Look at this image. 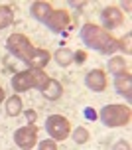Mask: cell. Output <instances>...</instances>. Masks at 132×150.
<instances>
[{
    "label": "cell",
    "instance_id": "obj_19",
    "mask_svg": "<svg viewBox=\"0 0 132 150\" xmlns=\"http://www.w3.org/2000/svg\"><path fill=\"white\" fill-rule=\"evenodd\" d=\"M73 140H75V144H85V142H89V130L85 127H77L73 130Z\"/></svg>",
    "mask_w": 132,
    "mask_h": 150
},
{
    "label": "cell",
    "instance_id": "obj_11",
    "mask_svg": "<svg viewBox=\"0 0 132 150\" xmlns=\"http://www.w3.org/2000/svg\"><path fill=\"white\" fill-rule=\"evenodd\" d=\"M52 59V53L47 52V50H42V47H36L34 53H32V57H30L28 65L32 69H44L47 63Z\"/></svg>",
    "mask_w": 132,
    "mask_h": 150
},
{
    "label": "cell",
    "instance_id": "obj_20",
    "mask_svg": "<svg viewBox=\"0 0 132 150\" xmlns=\"http://www.w3.org/2000/svg\"><path fill=\"white\" fill-rule=\"evenodd\" d=\"M37 150H57V142H55V140H52V138L42 140V142L37 144Z\"/></svg>",
    "mask_w": 132,
    "mask_h": 150
},
{
    "label": "cell",
    "instance_id": "obj_25",
    "mask_svg": "<svg viewBox=\"0 0 132 150\" xmlns=\"http://www.w3.org/2000/svg\"><path fill=\"white\" fill-rule=\"evenodd\" d=\"M71 6H85V2H69Z\"/></svg>",
    "mask_w": 132,
    "mask_h": 150
},
{
    "label": "cell",
    "instance_id": "obj_5",
    "mask_svg": "<svg viewBox=\"0 0 132 150\" xmlns=\"http://www.w3.org/2000/svg\"><path fill=\"white\" fill-rule=\"evenodd\" d=\"M45 130L52 136V140L57 142V140H65L67 136L71 134V125L63 115H52L45 120Z\"/></svg>",
    "mask_w": 132,
    "mask_h": 150
},
{
    "label": "cell",
    "instance_id": "obj_4",
    "mask_svg": "<svg viewBox=\"0 0 132 150\" xmlns=\"http://www.w3.org/2000/svg\"><path fill=\"white\" fill-rule=\"evenodd\" d=\"M6 47L12 55H16L18 59H22L24 63H28L32 53H34V50H36L32 45V42H30V38L24 36V34H12V36H8Z\"/></svg>",
    "mask_w": 132,
    "mask_h": 150
},
{
    "label": "cell",
    "instance_id": "obj_9",
    "mask_svg": "<svg viewBox=\"0 0 132 150\" xmlns=\"http://www.w3.org/2000/svg\"><path fill=\"white\" fill-rule=\"evenodd\" d=\"M101 20H103V24L107 28H116V26H120L124 22V14H122V10L118 6H107L101 12Z\"/></svg>",
    "mask_w": 132,
    "mask_h": 150
},
{
    "label": "cell",
    "instance_id": "obj_14",
    "mask_svg": "<svg viewBox=\"0 0 132 150\" xmlns=\"http://www.w3.org/2000/svg\"><path fill=\"white\" fill-rule=\"evenodd\" d=\"M53 59H55L57 65L67 67V65H71V63L75 61V52H73V50H69V47H59L57 52L53 53Z\"/></svg>",
    "mask_w": 132,
    "mask_h": 150
},
{
    "label": "cell",
    "instance_id": "obj_15",
    "mask_svg": "<svg viewBox=\"0 0 132 150\" xmlns=\"http://www.w3.org/2000/svg\"><path fill=\"white\" fill-rule=\"evenodd\" d=\"M109 73L112 75H124V73H130L128 71V65H126L124 57H120V55H112L109 59Z\"/></svg>",
    "mask_w": 132,
    "mask_h": 150
},
{
    "label": "cell",
    "instance_id": "obj_10",
    "mask_svg": "<svg viewBox=\"0 0 132 150\" xmlns=\"http://www.w3.org/2000/svg\"><path fill=\"white\" fill-rule=\"evenodd\" d=\"M42 95H44L47 101H57V99H61V95H63V87H61V83L55 81V79H47L45 81V85L42 87Z\"/></svg>",
    "mask_w": 132,
    "mask_h": 150
},
{
    "label": "cell",
    "instance_id": "obj_21",
    "mask_svg": "<svg viewBox=\"0 0 132 150\" xmlns=\"http://www.w3.org/2000/svg\"><path fill=\"white\" fill-rule=\"evenodd\" d=\"M112 150H132V146H130L128 140H118V142L112 146Z\"/></svg>",
    "mask_w": 132,
    "mask_h": 150
},
{
    "label": "cell",
    "instance_id": "obj_7",
    "mask_svg": "<svg viewBox=\"0 0 132 150\" xmlns=\"http://www.w3.org/2000/svg\"><path fill=\"white\" fill-rule=\"evenodd\" d=\"M45 26L55 34H61L71 26V16H69L67 10H53L49 14V18L45 20Z\"/></svg>",
    "mask_w": 132,
    "mask_h": 150
},
{
    "label": "cell",
    "instance_id": "obj_23",
    "mask_svg": "<svg viewBox=\"0 0 132 150\" xmlns=\"http://www.w3.org/2000/svg\"><path fill=\"white\" fill-rule=\"evenodd\" d=\"M75 59L77 61H85V52H75Z\"/></svg>",
    "mask_w": 132,
    "mask_h": 150
},
{
    "label": "cell",
    "instance_id": "obj_17",
    "mask_svg": "<svg viewBox=\"0 0 132 150\" xmlns=\"http://www.w3.org/2000/svg\"><path fill=\"white\" fill-rule=\"evenodd\" d=\"M22 111H24V105H22V99L18 95H12V97L6 99V112L10 117H18Z\"/></svg>",
    "mask_w": 132,
    "mask_h": 150
},
{
    "label": "cell",
    "instance_id": "obj_18",
    "mask_svg": "<svg viewBox=\"0 0 132 150\" xmlns=\"http://www.w3.org/2000/svg\"><path fill=\"white\" fill-rule=\"evenodd\" d=\"M132 32H126V36H122L120 40H116V45L126 53V55H130L132 53Z\"/></svg>",
    "mask_w": 132,
    "mask_h": 150
},
{
    "label": "cell",
    "instance_id": "obj_3",
    "mask_svg": "<svg viewBox=\"0 0 132 150\" xmlns=\"http://www.w3.org/2000/svg\"><path fill=\"white\" fill-rule=\"evenodd\" d=\"M99 119L103 120V125L109 128L124 127L132 119V109L128 105H107L101 109Z\"/></svg>",
    "mask_w": 132,
    "mask_h": 150
},
{
    "label": "cell",
    "instance_id": "obj_24",
    "mask_svg": "<svg viewBox=\"0 0 132 150\" xmlns=\"http://www.w3.org/2000/svg\"><path fill=\"white\" fill-rule=\"evenodd\" d=\"M85 115H87V117H89L91 120H95V117H97V115H95V111H91V109H87V111H85Z\"/></svg>",
    "mask_w": 132,
    "mask_h": 150
},
{
    "label": "cell",
    "instance_id": "obj_1",
    "mask_svg": "<svg viewBox=\"0 0 132 150\" xmlns=\"http://www.w3.org/2000/svg\"><path fill=\"white\" fill-rule=\"evenodd\" d=\"M81 40H83V44L91 47V50H97V52L104 53V55H112V53L118 50L116 45V38H112L109 32L101 28V26H97V24H85L83 28H81Z\"/></svg>",
    "mask_w": 132,
    "mask_h": 150
},
{
    "label": "cell",
    "instance_id": "obj_6",
    "mask_svg": "<svg viewBox=\"0 0 132 150\" xmlns=\"http://www.w3.org/2000/svg\"><path fill=\"white\" fill-rule=\"evenodd\" d=\"M14 142L22 150H32L37 144V127L36 125H26L14 132Z\"/></svg>",
    "mask_w": 132,
    "mask_h": 150
},
{
    "label": "cell",
    "instance_id": "obj_26",
    "mask_svg": "<svg viewBox=\"0 0 132 150\" xmlns=\"http://www.w3.org/2000/svg\"><path fill=\"white\" fill-rule=\"evenodd\" d=\"M2 101H4V89L0 87V103H2Z\"/></svg>",
    "mask_w": 132,
    "mask_h": 150
},
{
    "label": "cell",
    "instance_id": "obj_16",
    "mask_svg": "<svg viewBox=\"0 0 132 150\" xmlns=\"http://www.w3.org/2000/svg\"><path fill=\"white\" fill-rule=\"evenodd\" d=\"M14 14H16V6H12V4H2L0 6V30L8 28L14 22Z\"/></svg>",
    "mask_w": 132,
    "mask_h": 150
},
{
    "label": "cell",
    "instance_id": "obj_22",
    "mask_svg": "<svg viewBox=\"0 0 132 150\" xmlns=\"http://www.w3.org/2000/svg\"><path fill=\"white\" fill-rule=\"evenodd\" d=\"M24 115H26V119H28V125H36V117H37V112L34 111V109H30V111H26Z\"/></svg>",
    "mask_w": 132,
    "mask_h": 150
},
{
    "label": "cell",
    "instance_id": "obj_2",
    "mask_svg": "<svg viewBox=\"0 0 132 150\" xmlns=\"http://www.w3.org/2000/svg\"><path fill=\"white\" fill-rule=\"evenodd\" d=\"M49 77L44 69H26V71H18L12 77V89L16 93H24L30 89H42Z\"/></svg>",
    "mask_w": 132,
    "mask_h": 150
},
{
    "label": "cell",
    "instance_id": "obj_13",
    "mask_svg": "<svg viewBox=\"0 0 132 150\" xmlns=\"http://www.w3.org/2000/svg\"><path fill=\"white\" fill-rule=\"evenodd\" d=\"M114 87H116V91L126 101H130V97H132V77H130V73L116 75L114 77Z\"/></svg>",
    "mask_w": 132,
    "mask_h": 150
},
{
    "label": "cell",
    "instance_id": "obj_8",
    "mask_svg": "<svg viewBox=\"0 0 132 150\" xmlns=\"http://www.w3.org/2000/svg\"><path fill=\"white\" fill-rule=\"evenodd\" d=\"M85 85L91 91H97V93L104 91L107 89V73H104L103 69H91L85 75Z\"/></svg>",
    "mask_w": 132,
    "mask_h": 150
},
{
    "label": "cell",
    "instance_id": "obj_12",
    "mask_svg": "<svg viewBox=\"0 0 132 150\" xmlns=\"http://www.w3.org/2000/svg\"><path fill=\"white\" fill-rule=\"evenodd\" d=\"M30 10H32V14H34V18H37L40 22H44L49 18V14L53 12V6L49 4V2H44V0H36V2H32V6H30Z\"/></svg>",
    "mask_w": 132,
    "mask_h": 150
}]
</instances>
